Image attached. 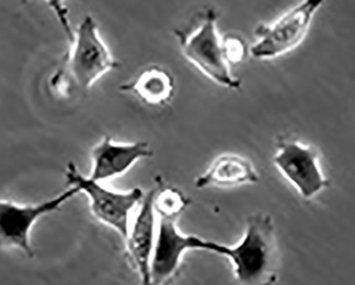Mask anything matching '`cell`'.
Returning <instances> with one entry per match:
<instances>
[{
    "instance_id": "ba28073f",
    "label": "cell",
    "mask_w": 355,
    "mask_h": 285,
    "mask_svg": "<svg viewBox=\"0 0 355 285\" xmlns=\"http://www.w3.org/2000/svg\"><path fill=\"white\" fill-rule=\"evenodd\" d=\"M273 162L304 199H311L328 187V180L319 166L318 154L311 146L284 140L279 144Z\"/></svg>"
},
{
    "instance_id": "277c9868",
    "label": "cell",
    "mask_w": 355,
    "mask_h": 285,
    "mask_svg": "<svg viewBox=\"0 0 355 285\" xmlns=\"http://www.w3.org/2000/svg\"><path fill=\"white\" fill-rule=\"evenodd\" d=\"M178 37L182 55L208 78L220 86L240 88L241 80L232 75L230 65L224 59L221 37L217 31L216 11L208 10L196 29L190 33L178 31Z\"/></svg>"
},
{
    "instance_id": "7a4b0ae2",
    "label": "cell",
    "mask_w": 355,
    "mask_h": 285,
    "mask_svg": "<svg viewBox=\"0 0 355 285\" xmlns=\"http://www.w3.org/2000/svg\"><path fill=\"white\" fill-rule=\"evenodd\" d=\"M210 252L231 261L240 285H273L277 282L279 251L271 216L255 214L248 219L243 239L235 246L211 241Z\"/></svg>"
},
{
    "instance_id": "4fadbf2b",
    "label": "cell",
    "mask_w": 355,
    "mask_h": 285,
    "mask_svg": "<svg viewBox=\"0 0 355 285\" xmlns=\"http://www.w3.org/2000/svg\"><path fill=\"white\" fill-rule=\"evenodd\" d=\"M189 203L188 198L176 188H162L155 193L154 209L158 217L178 219Z\"/></svg>"
},
{
    "instance_id": "8992f818",
    "label": "cell",
    "mask_w": 355,
    "mask_h": 285,
    "mask_svg": "<svg viewBox=\"0 0 355 285\" xmlns=\"http://www.w3.org/2000/svg\"><path fill=\"white\" fill-rule=\"evenodd\" d=\"M78 190L69 187L60 195L37 205H17L0 200V248L19 249L28 257H35L31 245V230L43 216L59 211Z\"/></svg>"
},
{
    "instance_id": "7c38bea8",
    "label": "cell",
    "mask_w": 355,
    "mask_h": 285,
    "mask_svg": "<svg viewBox=\"0 0 355 285\" xmlns=\"http://www.w3.org/2000/svg\"><path fill=\"white\" fill-rule=\"evenodd\" d=\"M123 92L134 93L139 100L153 106L168 104L175 92V83L164 67L153 65L142 71L130 83L121 85Z\"/></svg>"
},
{
    "instance_id": "52a82bcc",
    "label": "cell",
    "mask_w": 355,
    "mask_h": 285,
    "mask_svg": "<svg viewBox=\"0 0 355 285\" xmlns=\"http://www.w3.org/2000/svg\"><path fill=\"white\" fill-rule=\"evenodd\" d=\"M210 241L178 231L175 218L159 217L150 263V285H168L178 274L184 253L209 251Z\"/></svg>"
},
{
    "instance_id": "8fae6325",
    "label": "cell",
    "mask_w": 355,
    "mask_h": 285,
    "mask_svg": "<svg viewBox=\"0 0 355 285\" xmlns=\"http://www.w3.org/2000/svg\"><path fill=\"white\" fill-rule=\"evenodd\" d=\"M259 175L252 162L236 154H223L212 162L205 173L196 180V188L234 187L259 183Z\"/></svg>"
},
{
    "instance_id": "5bb4252c",
    "label": "cell",
    "mask_w": 355,
    "mask_h": 285,
    "mask_svg": "<svg viewBox=\"0 0 355 285\" xmlns=\"http://www.w3.org/2000/svg\"><path fill=\"white\" fill-rule=\"evenodd\" d=\"M221 42L224 59L227 64H238L245 60L249 49L243 37L235 33H229L222 37Z\"/></svg>"
},
{
    "instance_id": "9c48e42d",
    "label": "cell",
    "mask_w": 355,
    "mask_h": 285,
    "mask_svg": "<svg viewBox=\"0 0 355 285\" xmlns=\"http://www.w3.org/2000/svg\"><path fill=\"white\" fill-rule=\"evenodd\" d=\"M154 156L148 142L120 144L110 136H105L91 150L92 169L89 178L98 183H105L126 173L139 160Z\"/></svg>"
},
{
    "instance_id": "30bf717a",
    "label": "cell",
    "mask_w": 355,
    "mask_h": 285,
    "mask_svg": "<svg viewBox=\"0 0 355 285\" xmlns=\"http://www.w3.org/2000/svg\"><path fill=\"white\" fill-rule=\"evenodd\" d=\"M156 189L146 193L140 203V209L130 227L126 239L127 254L138 271L141 285H150V263L157 232L154 196Z\"/></svg>"
},
{
    "instance_id": "3957f363",
    "label": "cell",
    "mask_w": 355,
    "mask_h": 285,
    "mask_svg": "<svg viewBox=\"0 0 355 285\" xmlns=\"http://www.w3.org/2000/svg\"><path fill=\"white\" fill-rule=\"evenodd\" d=\"M67 186L85 193L90 201V209L97 221L108 225L126 239L130 231V215L140 205L144 193L140 188L118 191L105 187L102 183L85 176L72 162L67 164L64 172Z\"/></svg>"
},
{
    "instance_id": "5b68a950",
    "label": "cell",
    "mask_w": 355,
    "mask_h": 285,
    "mask_svg": "<svg viewBox=\"0 0 355 285\" xmlns=\"http://www.w3.org/2000/svg\"><path fill=\"white\" fill-rule=\"evenodd\" d=\"M323 1L306 0L289 10L275 23L261 25L255 31L257 41L250 53L255 59H272L289 53L301 44L309 33L311 21Z\"/></svg>"
},
{
    "instance_id": "6da1fadb",
    "label": "cell",
    "mask_w": 355,
    "mask_h": 285,
    "mask_svg": "<svg viewBox=\"0 0 355 285\" xmlns=\"http://www.w3.org/2000/svg\"><path fill=\"white\" fill-rule=\"evenodd\" d=\"M51 5L69 39V51L65 53L62 67L51 77V88L61 96H69L73 88L88 92L101 77L121 64L113 58L99 35L98 27L92 17H85L73 33L69 28L67 10L62 9L60 3Z\"/></svg>"
}]
</instances>
